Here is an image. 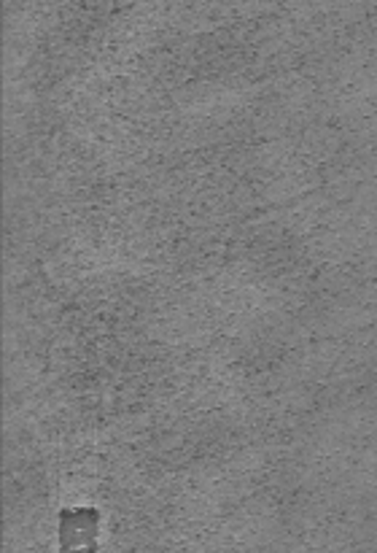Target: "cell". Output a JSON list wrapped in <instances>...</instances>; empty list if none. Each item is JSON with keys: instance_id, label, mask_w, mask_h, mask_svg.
<instances>
[{"instance_id": "cell-1", "label": "cell", "mask_w": 377, "mask_h": 553, "mask_svg": "<svg viewBox=\"0 0 377 553\" xmlns=\"http://www.w3.org/2000/svg\"><path fill=\"white\" fill-rule=\"evenodd\" d=\"M97 523L94 508H65L60 513V553H100Z\"/></svg>"}]
</instances>
